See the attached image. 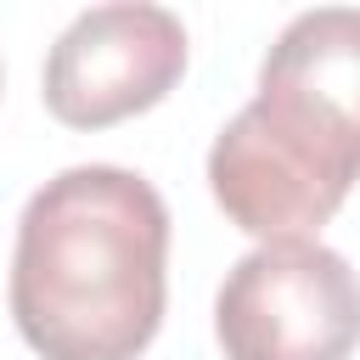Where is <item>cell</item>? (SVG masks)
Instances as JSON below:
<instances>
[{
  "label": "cell",
  "mask_w": 360,
  "mask_h": 360,
  "mask_svg": "<svg viewBox=\"0 0 360 360\" xmlns=\"http://www.w3.org/2000/svg\"><path fill=\"white\" fill-rule=\"evenodd\" d=\"M169 298V208L118 163L45 180L11 253V321L45 360H135Z\"/></svg>",
  "instance_id": "1"
},
{
  "label": "cell",
  "mask_w": 360,
  "mask_h": 360,
  "mask_svg": "<svg viewBox=\"0 0 360 360\" xmlns=\"http://www.w3.org/2000/svg\"><path fill=\"white\" fill-rule=\"evenodd\" d=\"M360 180V11L292 17L259 68V96L219 129L208 186L259 242L321 231Z\"/></svg>",
  "instance_id": "2"
},
{
  "label": "cell",
  "mask_w": 360,
  "mask_h": 360,
  "mask_svg": "<svg viewBox=\"0 0 360 360\" xmlns=\"http://www.w3.org/2000/svg\"><path fill=\"white\" fill-rule=\"evenodd\" d=\"M225 360H349L360 343V276L315 236L259 242L214 298Z\"/></svg>",
  "instance_id": "3"
},
{
  "label": "cell",
  "mask_w": 360,
  "mask_h": 360,
  "mask_svg": "<svg viewBox=\"0 0 360 360\" xmlns=\"http://www.w3.org/2000/svg\"><path fill=\"white\" fill-rule=\"evenodd\" d=\"M186 73V28L169 6L112 0L62 28L45 56V107L68 129H107L158 107Z\"/></svg>",
  "instance_id": "4"
}]
</instances>
